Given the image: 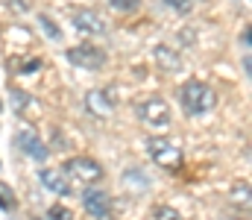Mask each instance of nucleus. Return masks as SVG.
<instances>
[{
    "label": "nucleus",
    "instance_id": "obj_1",
    "mask_svg": "<svg viewBox=\"0 0 252 220\" xmlns=\"http://www.w3.org/2000/svg\"><path fill=\"white\" fill-rule=\"evenodd\" d=\"M179 103H182V109L188 112L190 118H199V115H208L217 106V94H214L211 85H205L199 79H190L179 91Z\"/></svg>",
    "mask_w": 252,
    "mask_h": 220
},
{
    "label": "nucleus",
    "instance_id": "obj_2",
    "mask_svg": "<svg viewBox=\"0 0 252 220\" xmlns=\"http://www.w3.org/2000/svg\"><path fill=\"white\" fill-rule=\"evenodd\" d=\"M62 173L70 182H79V185H97L103 179V164L91 156H73L62 164Z\"/></svg>",
    "mask_w": 252,
    "mask_h": 220
},
{
    "label": "nucleus",
    "instance_id": "obj_3",
    "mask_svg": "<svg viewBox=\"0 0 252 220\" xmlns=\"http://www.w3.org/2000/svg\"><path fill=\"white\" fill-rule=\"evenodd\" d=\"M147 153H150V158L158 164V167H164V170H179L182 167V150L176 144H170L167 138H161V135H150L147 141Z\"/></svg>",
    "mask_w": 252,
    "mask_h": 220
},
{
    "label": "nucleus",
    "instance_id": "obj_4",
    "mask_svg": "<svg viewBox=\"0 0 252 220\" xmlns=\"http://www.w3.org/2000/svg\"><path fill=\"white\" fill-rule=\"evenodd\" d=\"M138 121L147 124V126H153V129H167L170 121H173L167 100H161V97H147V100H141V103H138Z\"/></svg>",
    "mask_w": 252,
    "mask_h": 220
},
{
    "label": "nucleus",
    "instance_id": "obj_5",
    "mask_svg": "<svg viewBox=\"0 0 252 220\" xmlns=\"http://www.w3.org/2000/svg\"><path fill=\"white\" fill-rule=\"evenodd\" d=\"M64 59H67L73 68H85V71H100V68L109 62L106 50L97 47V44H76V47H70V50L64 53Z\"/></svg>",
    "mask_w": 252,
    "mask_h": 220
},
{
    "label": "nucleus",
    "instance_id": "obj_6",
    "mask_svg": "<svg viewBox=\"0 0 252 220\" xmlns=\"http://www.w3.org/2000/svg\"><path fill=\"white\" fill-rule=\"evenodd\" d=\"M82 209H85V215L94 220H106L112 215V197L103 191V188H94V185H88V191L82 194Z\"/></svg>",
    "mask_w": 252,
    "mask_h": 220
},
{
    "label": "nucleus",
    "instance_id": "obj_7",
    "mask_svg": "<svg viewBox=\"0 0 252 220\" xmlns=\"http://www.w3.org/2000/svg\"><path fill=\"white\" fill-rule=\"evenodd\" d=\"M18 147H21V153L24 156H30V158H35V161H44L47 156H50V150H47V144L38 138V132L32 129V126H21L18 129Z\"/></svg>",
    "mask_w": 252,
    "mask_h": 220
},
{
    "label": "nucleus",
    "instance_id": "obj_8",
    "mask_svg": "<svg viewBox=\"0 0 252 220\" xmlns=\"http://www.w3.org/2000/svg\"><path fill=\"white\" fill-rule=\"evenodd\" d=\"M70 24L79 30V32H85V35H106V21L94 12V9H76L73 15H70Z\"/></svg>",
    "mask_w": 252,
    "mask_h": 220
},
{
    "label": "nucleus",
    "instance_id": "obj_9",
    "mask_svg": "<svg viewBox=\"0 0 252 220\" xmlns=\"http://www.w3.org/2000/svg\"><path fill=\"white\" fill-rule=\"evenodd\" d=\"M38 179H41V185H44L47 191H53L56 197H70V194H73V182L64 176L62 170H56V167H41V170H38Z\"/></svg>",
    "mask_w": 252,
    "mask_h": 220
},
{
    "label": "nucleus",
    "instance_id": "obj_10",
    "mask_svg": "<svg viewBox=\"0 0 252 220\" xmlns=\"http://www.w3.org/2000/svg\"><path fill=\"white\" fill-rule=\"evenodd\" d=\"M85 109L91 112V115H97V118H109L112 112H115V103H112V88H94V91H88L85 94Z\"/></svg>",
    "mask_w": 252,
    "mask_h": 220
},
{
    "label": "nucleus",
    "instance_id": "obj_11",
    "mask_svg": "<svg viewBox=\"0 0 252 220\" xmlns=\"http://www.w3.org/2000/svg\"><path fill=\"white\" fill-rule=\"evenodd\" d=\"M156 62H158V68H161V71H170V73H176L179 68H182L179 53H176V50H170L167 44H158V47H156Z\"/></svg>",
    "mask_w": 252,
    "mask_h": 220
},
{
    "label": "nucleus",
    "instance_id": "obj_12",
    "mask_svg": "<svg viewBox=\"0 0 252 220\" xmlns=\"http://www.w3.org/2000/svg\"><path fill=\"white\" fill-rule=\"evenodd\" d=\"M12 106H15V112H18V115H24L30 106H35V100H32V97H27L24 91H18V88H15V91H12Z\"/></svg>",
    "mask_w": 252,
    "mask_h": 220
},
{
    "label": "nucleus",
    "instance_id": "obj_13",
    "mask_svg": "<svg viewBox=\"0 0 252 220\" xmlns=\"http://www.w3.org/2000/svg\"><path fill=\"white\" fill-rule=\"evenodd\" d=\"M153 220H182V215H179L176 209H170V206H156Z\"/></svg>",
    "mask_w": 252,
    "mask_h": 220
},
{
    "label": "nucleus",
    "instance_id": "obj_14",
    "mask_svg": "<svg viewBox=\"0 0 252 220\" xmlns=\"http://www.w3.org/2000/svg\"><path fill=\"white\" fill-rule=\"evenodd\" d=\"M38 21H41V27H44V32H47V35H50L53 41H59V38H62V30H59V27H56V24H53V21H50L47 15H38Z\"/></svg>",
    "mask_w": 252,
    "mask_h": 220
},
{
    "label": "nucleus",
    "instance_id": "obj_15",
    "mask_svg": "<svg viewBox=\"0 0 252 220\" xmlns=\"http://www.w3.org/2000/svg\"><path fill=\"white\" fill-rule=\"evenodd\" d=\"M12 209H15V194L6 185H0V212H12Z\"/></svg>",
    "mask_w": 252,
    "mask_h": 220
},
{
    "label": "nucleus",
    "instance_id": "obj_16",
    "mask_svg": "<svg viewBox=\"0 0 252 220\" xmlns=\"http://www.w3.org/2000/svg\"><path fill=\"white\" fill-rule=\"evenodd\" d=\"M24 65H12L18 73H35L38 68H41V59H21Z\"/></svg>",
    "mask_w": 252,
    "mask_h": 220
},
{
    "label": "nucleus",
    "instance_id": "obj_17",
    "mask_svg": "<svg viewBox=\"0 0 252 220\" xmlns=\"http://www.w3.org/2000/svg\"><path fill=\"white\" fill-rule=\"evenodd\" d=\"M47 220H76V218H73L64 206H53V209L47 212Z\"/></svg>",
    "mask_w": 252,
    "mask_h": 220
},
{
    "label": "nucleus",
    "instance_id": "obj_18",
    "mask_svg": "<svg viewBox=\"0 0 252 220\" xmlns=\"http://www.w3.org/2000/svg\"><path fill=\"white\" fill-rule=\"evenodd\" d=\"M115 9H121V12H135L138 6H141V0H109Z\"/></svg>",
    "mask_w": 252,
    "mask_h": 220
},
{
    "label": "nucleus",
    "instance_id": "obj_19",
    "mask_svg": "<svg viewBox=\"0 0 252 220\" xmlns=\"http://www.w3.org/2000/svg\"><path fill=\"white\" fill-rule=\"evenodd\" d=\"M164 3H170L179 15H188L190 9H193V3H196V0H164Z\"/></svg>",
    "mask_w": 252,
    "mask_h": 220
},
{
    "label": "nucleus",
    "instance_id": "obj_20",
    "mask_svg": "<svg viewBox=\"0 0 252 220\" xmlns=\"http://www.w3.org/2000/svg\"><path fill=\"white\" fill-rule=\"evenodd\" d=\"M235 197H241L244 203H250V188H247V182H244V185H235Z\"/></svg>",
    "mask_w": 252,
    "mask_h": 220
}]
</instances>
